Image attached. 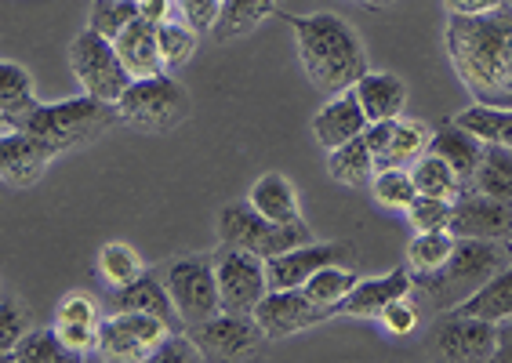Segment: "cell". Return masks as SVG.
I'll list each match as a JSON object with an SVG mask.
<instances>
[{"label":"cell","mask_w":512,"mask_h":363,"mask_svg":"<svg viewBox=\"0 0 512 363\" xmlns=\"http://www.w3.org/2000/svg\"><path fill=\"white\" fill-rule=\"evenodd\" d=\"M444 44L476 102L512 106V4L487 15H451Z\"/></svg>","instance_id":"6da1fadb"},{"label":"cell","mask_w":512,"mask_h":363,"mask_svg":"<svg viewBox=\"0 0 512 363\" xmlns=\"http://www.w3.org/2000/svg\"><path fill=\"white\" fill-rule=\"evenodd\" d=\"M298 40V59L316 88L327 95H342L364 77L367 51L360 33L345 19L320 11V15H284Z\"/></svg>","instance_id":"7a4b0ae2"},{"label":"cell","mask_w":512,"mask_h":363,"mask_svg":"<svg viewBox=\"0 0 512 363\" xmlns=\"http://www.w3.org/2000/svg\"><path fill=\"white\" fill-rule=\"evenodd\" d=\"M512 262L509 240H480V236H458L454 255L447 258L444 269L425 273L422 284H414L425 291V298L440 309H454L462 305L469 295H476L494 273H502Z\"/></svg>","instance_id":"3957f363"},{"label":"cell","mask_w":512,"mask_h":363,"mask_svg":"<svg viewBox=\"0 0 512 363\" xmlns=\"http://www.w3.org/2000/svg\"><path fill=\"white\" fill-rule=\"evenodd\" d=\"M117 120H120L117 102H102V99H95V95H80V99L51 102V106L40 102L15 131H30L33 138H40V142L51 146L55 153H66V149L84 146L91 138H99L102 131H109Z\"/></svg>","instance_id":"277c9868"},{"label":"cell","mask_w":512,"mask_h":363,"mask_svg":"<svg viewBox=\"0 0 512 363\" xmlns=\"http://www.w3.org/2000/svg\"><path fill=\"white\" fill-rule=\"evenodd\" d=\"M218 236L222 244L240 247V251H251L258 258H273L284 255L291 247L313 244V229L298 218V222H269L266 215H258L251 204H226L218 211Z\"/></svg>","instance_id":"5b68a950"},{"label":"cell","mask_w":512,"mask_h":363,"mask_svg":"<svg viewBox=\"0 0 512 363\" xmlns=\"http://www.w3.org/2000/svg\"><path fill=\"white\" fill-rule=\"evenodd\" d=\"M189 91L182 80L171 73H157V77H138L128 84V91L120 95L117 109L120 120H128L135 128L146 131H168L189 117Z\"/></svg>","instance_id":"8992f818"},{"label":"cell","mask_w":512,"mask_h":363,"mask_svg":"<svg viewBox=\"0 0 512 363\" xmlns=\"http://www.w3.org/2000/svg\"><path fill=\"white\" fill-rule=\"evenodd\" d=\"M69 66L77 73L84 95H95L102 102H120V95L135 80L128 73V66H124V59H120L117 40H106L91 26L84 33H77L73 44H69Z\"/></svg>","instance_id":"52a82bcc"},{"label":"cell","mask_w":512,"mask_h":363,"mask_svg":"<svg viewBox=\"0 0 512 363\" xmlns=\"http://www.w3.org/2000/svg\"><path fill=\"white\" fill-rule=\"evenodd\" d=\"M164 284L171 291L182 324H200L207 316L222 313L218 298V276H215V255H182L164 265Z\"/></svg>","instance_id":"ba28073f"},{"label":"cell","mask_w":512,"mask_h":363,"mask_svg":"<svg viewBox=\"0 0 512 363\" xmlns=\"http://www.w3.org/2000/svg\"><path fill=\"white\" fill-rule=\"evenodd\" d=\"M215 276L222 313H255L258 302L269 295L266 258L222 244L215 251Z\"/></svg>","instance_id":"9c48e42d"},{"label":"cell","mask_w":512,"mask_h":363,"mask_svg":"<svg viewBox=\"0 0 512 363\" xmlns=\"http://www.w3.org/2000/svg\"><path fill=\"white\" fill-rule=\"evenodd\" d=\"M186 331L200 345L204 360H240L266 342V331L255 313H215L200 324H189Z\"/></svg>","instance_id":"30bf717a"},{"label":"cell","mask_w":512,"mask_h":363,"mask_svg":"<svg viewBox=\"0 0 512 363\" xmlns=\"http://www.w3.org/2000/svg\"><path fill=\"white\" fill-rule=\"evenodd\" d=\"M99 331L106 356H113V360H146L171 334V324L153 313H142V309H117L113 316L102 320Z\"/></svg>","instance_id":"8fae6325"},{"label":"cell","mask_w":512,"mask_h":363,"mask_svg":"<svg viewBox=\"0 0 512 363\" xmlns=\"http://www.w3.org/2000/svg\"><path fill=\"white\" fill-rule=\"evenodd\" d=\"M338 316L331 305L316 302V298L306 295V287H284V291H269L255 309V320L262 324L269 342L276 338H291L298 331H309V327L324 324Z\"/></svg>","instance_id":"7c38bea8"},{"label":"cell","mask_w":512,"mask_h":363,"mask_svg":"<svg viewBox=\"0 0 512 363\" xmlns=\"http://www.w3.org/2000/svg\"><path fill=\"white\" fill-rule=\"evenodd\" d=\"M425 342L440 360H487L498 349V324L480 320V316L451 313L436 320Z\"/></svg>","instance_id":"4fadbf2b"},{"label":"cell","mask_w":512,"mask_h":363,"mask_svg":"<svg viewBox=\"0 0 512 363\" xmlns=\"http://www.w3.org/2000/svg\"><path fill=\"white\" fill-rule=\"evenodd\" d=\"M367 142L375 149V167H407L418 157L429 153V142H433V131L422 120H382V124H371L367 128Z\"/></svg>","instance_id":"5bb4252c"},{"label":"cell","mask_w":512,"mask_h":363,"mask_svg":"<svg viewBox=\"0 0 512 363\" xmlns=\"http://www.w3.org/2000/svg\"><path fill=\"white\" fill-rule=\"evenodd\" d=\"M451 233L480 236V240H512V200H498L469 189L454 200Z\"/></svg>","instance_id":"9a60e30c"},{"label":"cell","mask_w":512,"mask_h":363,"mask_svg":"<svg viewBox=\"0 0 512 363\" xmlns=\"http://www.w3.org/2000/svg\"><path fill=\"white\" fill-rule=\"evenodd\" d=\"M349 258L345 244H302L291 247L284 255L266 258L269 291H284V287H302L309 276H316L327 265H342Z\"/></svg>","instance_id":"2e32d148"},{"label":"cell","mask_w":512,"mask_h":363,"mask_svg":"<svg viewBox=\"0 0 512 363\" xmlns=\"http://www.w3.org/2000/svg\"><path fill=\"white\" fill-rule=\"evenodd\" d=\"M55 157L59 153L33 138L30 131H4L0 138V175L8 186H33Z\"/></svg>","instance_id":"e0dca14e"},{"label":"cell","mask_w":512,"mask_h":363,"mask_svg":"<svg viewBox=\"0 0 512 363\" xmlns=\"http://www.w3.org/2000/svg\"><path fill=\"white\" fill-rule=\"evenodd\" d=\"M414 291V280L407 269H393V273L378 276V280H360V284L342 298L338 316H356V320H378L385 313V305L396 298H407Z\"/></svg>","instance_id":"ac0fdd59"},{"label":"cell","mask_w":512,"mask_h":363,"mask_svg":"<svg viewBox=\"0 0 512 363\" xmlns=\"http://www.w3.org/2000/svg\"><path fill=\"white\" fill-rule=\"evenodd\" d=\"M367 128H371V120H367L364 106H360V99H356L353 88L342 91V95H335V99L327 102V106L313 117V138L327 149V153L338 149V146H345L349 138L364 135Z\"/></svg>","instance_id":"d6986e66"},{"label":"cell","mask_w":512,"mask_h":363,"mask_svg":"<svg viewBox=\"0 0 512 363\" xmlns=\"http://www.w3.org/2000/svg\"><path fill=\"white\" fill-rule=\"evenodd\" d=\"M429 153L451 164V171L458 175V182H462V193L473 189L476 167H480V157H483V142L473 131H465L458 120H447V124H440V128L433 131Z\"/></svg>","instance_id":"ffe728a7"},{"label":"cell","mask_w":512,"mask_h":363,"mask_svg":"<svg viewBox=\"0 0 512 363\" xmlns=\"http://www.w3.org/2000/svg\"><path fill=\"white\" fill-rule=\"evenodd\" d=\"M353 91H356V99H360V106H364L371 124L404 117L407 84L396 77V73H371V69H367L364 77L353 84Z\"/></svg>","instance_id":"44dd1931"},{"label":"cell","mask_w":512,"mask_h":363,"mask_svg":"<svg viewBox=\"0 0 512 363\" xmlns=\"http://www.w3.org/2000/svg\"><path fill=\"white\" fill-rule=\"evenodd\" d=\"M117 51L131 77H157L164 73V55H160V30L157 22H146L138 15L128 30L117 37Z\"/></svg>","instance_id":"7402d4cb"},{"label":"cell","mask_w":512,"mask_h":363,"mask_svg":"<svg viewBox=\"0 0 512 363\" xmlns=\"http://www.w3.org/2000/svg\"><path fill=\"white\" fill-rule=\"evenodd\" d=\"M37 106H40V99H37V91H33L30 69L11 59L0 62V120H4V131L19 128Z\"/></svg>","instance_id":"603a6c76"},{"label":"cell","mask_w":512,"mask_h":363,"mask_svg":"<svg viewBox=\"0 0 512 363\" xmlns=\"http://www.w3.org/2000/svg\"><path fill=\"white\" fill-rule=\"evenodd\" d=\"M113 309H142V313H153L160 320H168L171 327L182 324L175 302H171V291L164 284V276L142 273L138 280H131L128 287H117L113 291Z\"/></svg>","instance_id":"cb8c5ba5"},{"label":"cell","mask_w":512,"mask_h":363,"mask_svg":"<svg viewBox=\"0 0 512 363\" xmlns=\"http://www.w3.org/2000/svg\"><path fill=\"white\" fill-rule=\"evenodd\" d=\"M247 204L255 207L258 215H266L269 222H280V226L302 218L295 186H291L284 175H276V171H269V175L258 178L255 186H251V193H247Z\"/></svg>","instance_id":"d4e9b609"},{"label":"cell","mask_w":512,"mask_h":363,"mask_svg":"<svg viewBox=\"0 0 512 363\" xmlns=\"http://www.w3.org/2000/svg\"><path fill=\"white\" fill-rule=\"evenodd\" d=\"M451 313L480 316V320H491V324L512 320V262L505 265L502 273H494L476 295H469L462 305H454Z\"/></svg>","instance_id":"484cf974"},{"label":"cell","mask_w":512,"mask_h":363,"mask_svg":"<svg viewBox=\"0 0 512 363\" xmlns=\"http://www.w3.org/2000/svg\"><path fill=\"white\" fill-rule=\"evenodd\" d=\"M327 171L335 182L342 186H367L371 178H375V149L367 142V131L364 135L349 138L345 146L331 149V157H327Z\"/></svg>","instance_id":"4316f807"},{"label":"cell","mask_w":512,"mask_h":363,"mask_svg":"<svg viewBox=\"0 0 512 363\" xmlns=\"http://www.w3.org/2000/svg\"><path fill=\"white\" fill-rule=\"evenodd\" d=\"M454 120L465 131H473L483 146L512 149V106H483V102H476V106L462 109Z\"/></svg>","instance_id":"83f0119b"},{"label":"cell","mask_w":512,"mask_h":363,"mask_svg":"<svg viewBox=\"0 0 512 363\" xmlns=\"http://www.w3.org/2000/svg\"><path fill=\"white\" fill-rule=\"evenodd\" d=\"M276 15V4L273 0H226L222 4V15H218V26L215 40H237L244 33H251L262 19Z\"/></svg>","instance_id":"f1b7e54d"},{"label":"cell","mask_w":512,"mask_h":363,"mask_svg":"<svg viewBox=\"0 0 512 363\" xmlns=\"http://www.w3.org/2000/svg\"><path fill=\"white\" fill-rule=\"evenodd\" d=\"M473 189H476V193H487V197L512 200V149L483 146V157H480V167H476Z\"/></svg>","instance_id":"f546056e"},{"label":"cell","mask_w":512,"mask_h":363,"mask_svg":"<svg viewBox=\"0 0 512 363\" xmlns=\"http://www.w3.org/2000/svg\"><path fill=\"white\" fill-rule=\"evenodd\" d=\"M454 244L458 236L451 229H433V233H414L411 247H407V262H411L414 273H436L444 269L447 258L454 255Z\"/></svg>","instance_id":"4dcf8cb0"},{"label":"cell","mask_w":512,"mask_h":363,"mask_svg":"<svg viewBox=\"0 0 512 363\" xmlns=\"http://www.w3.org/2000/svg\"><path fill=\"white\" fill-rule=\"evenodd\" d=\"M411 175H414V186H418L422 197H444V200L462 197V182H458V175L451 171V164L433 157V153H425V157L414 160Z\"/></svg>","instance_id":"1f68e13d"},{"label":"cell","mask_w":512,"mask_h":363,"mask_svg":"<svg viewBox=\"0 0 512 363\" xmlns=\"http://www.w3.org/2000/svg\"><path fill=\"white\" fill-rule=\"evenodd\" d=\"M4 360H15V363H69V360H77V353L62 342L55 327H51V331L44 327V331L26 334V338H22V342L15 345Z\"/></svg>","instance_id":"d6a6232c"},{"label":"cell","mask_w":512,"mask_h":363,"mask_svg":"<svg viewBox=\"0 0 512 363\" xmlns=\"http://www.w3.org/2000/svg\"><path fill=\"white\" fill-rule=\"evenodd\" d=\"M371 189H375V200L389 211H407L418 197V186H414V175L407 167H382L371 178Z\"/></svg>","instance_id":"836d02e7"},{"label":"cell","mask_w":512,"mask_h":363,"mask_svg":"<svg viewBox=\"0 0 512 363\" xmlns=\"http://www.w3.org/2000/svg\"><path fill=\"white\" fill-rule=\"evenodd\" d=\"M360 284V276L353 273V269H345V265H327V269H320L316 276H309L306 284V295L316 298V302L331 305L338 313V305H342V298L353 291V287Z\"/></svg>","instance_id":"e575fe53"},{"label":"cell","mask_w":512,"mask_h":363,"mask_svg":"<svg viewBox=\"0 0 512 363\" xmlns=\"http://www.w3.org/2000/svg\"><path fill=\"white\" fill-rule=\"evenodd\" d=\"M138 19V0H95L88 15V26L106 40H117Z\"/></svg>","instance_id":"d590c367"},{"label":"cell","mask_w":512,"mask_h":363,"mask_svg":"<svg viewBox=\"0 0 512 363\" xmlns=\"http://www.w3.org/2000/svg\"><path fill=\"white\" fill-rule=\"evenodd\" d=\"M99 273H102V280L117 291V287H128L131 280H138L146 269H142V258H138L128 244H106L99 251Z\"/></svg>","instance_id":"8d00e7d4"},{"label":"cell","mask_w":512,"mask_h":363,"mask_svg":"<svg viewBox=\"0 0 512 363\" xmlns=\"http://www.w3.org/2000/svg\"><path fill=\"white\" fill-rule=\"evenodd\" d=\"M160 55L164 66H186L197 55V37L200 33L186 22H160Z\"/></svg>","instance_id":"74e56055"},{"label":"cell","mask_w":512,"mask_h":363,"mask_svg":"<svg viewBox=\"0 0 512 363\" xmlns=\"http://www.w3.org/2000/svg\"><path fill=\"white\" fill-rule=\"evenodd\" d=\"M454 200L444 197H414V204L407 207V222L414 226V233H433V229H451Z\"/></svg>","instance_id":"f35d334b"},{"label":"cell","mask_w":512,"mask_h":363,"mask_svg":"<svg viewBox=\"0 0 512 363\" xmlns=\"http://www.w3.org/2000/svg\"><path fill=\"white\" fill-rule=\"evenodd\" d=\"M26 334H30V313H26V305H22L19 298L4 295V302H0V353L8 356Z\"/></svg>","instance_id":"ab89813d"},{"label":"cell","mask_w":512,"mask_h":363,"mask_svg":"<svg viewBox=\"0 0 512 363\" xmlns=\"http://www.w3.org/2000/svg\"><path fill=\"white\" fill-rule=\"evenodd\" d=\"M222 4H226V0H178V15H182V22L193 26L197 33H211L218 26Z\"/></svg>","instance_id":"60d3db41"},{"label":"cell","mask_w":512,"mask_h":363,"mask_svg":"<svg viewBox=\"0 0 512 363\" xmlns=\"http://www.w3.org/2000/svg\"><path fill=\"white\" fill-rule=\"evenodd\" d=\"M153 360L157 363H189V360H204L200 345L189 338V331H171L164 342L153 349Z\"/></svg>","instance_id":"b9f144b4"},{"label":"cell","mask_w":512,"mask_h":363,"mask_svg":"<svg viewBox=\"0 0 512 363\" xmlns=\"http://www.w3.org/2000/svg\"><path fill=\"white\" fill-rule=\"evenodd\" d=\"M382 320V327L393 338H407V334H414V327H418V309H414L407 298H396V302L385 305V313L378 316Z\"/></svg>","instance_id":"7bdbcfd3"},{"label":"cell","mask_w":512,"mask_h":363,"mask_svg":"<svg viewBox=\"0 0 512 363\" xmlns=\"http://www.w3.org/2000/svg\"><path fill=\"white\" fill-rule=\"evenodd\" d=\"M55 331H59V338L77 356L102 349V331H99V324H55Z\"/></svg>","instance_id":"ee69618b"},{"label":"cell","mask_w":512,"mask_h":363,"mask_svg":"<svg viewBox=\"0 0 512 363\" xmlns=\"http://www.w3.org/2000/svg\"><path fill=\"white\" fill-rule=\"evenodd\" d=\"M55 324H102V320L88 295H66L55 309Z\"/></svg>","instance_id":"f6af8a7d"},{"label":"cell","mask_w":512,"mask_h":363,"mask_svg":"<svg viewBox=\"0 0 512 363\" xmlns=\"http://www.w3.org/2000/svg\"><path fill=\"white\" fill-rule=\"evenodd\" d=\"M451 15H487V11L502 8L505 0H444Z\"/></svg>","instance_id":"bcb514c9"},{"label":"cell","mask_w":512,"mask_h":363,"mask_svg":"<svg viewBox=\"0 0 512 363\" xmlns=\"http://www.w3.org/2000/svg\"><path fill=\"white\" fill-rule=\"evenodd\" d=\"M178 0H138V15L146 22H168V15H171V8H175Z\"/></svg>","instance_id":"7dc6e473"},{"label":"cell","mask_w":512,"mask_h":363,"mask_svg":"<svg viewBox=\"0 0 512 363\" xmlns=\"http://www.w3.org/2000/svg\"><path fill=\"white\" fill-rule=\"evenodd\" d=\"M494 360L512 363V320L498 324V349H494Z\"/></svg>","instance_id":"c3c4849f"},{"label":"cell","mask_w":512,"mask_h":363,"mask_svg":"<svg viewBox=\"0 0 512 363\" xmlns=\"http://www.w3.org/2000/svg\"><path fill=\"white\" fill-rule=\"evenodd\" d=\"M356 4H364V8H389L393 0H356Z\"/></svg>","instance_id":"681fc988"},{"label":"cell","mask_w":512,"mask_h":363,"mask_svg":"<svg viewBox=\"0 0 512 363\" xmlns=\"http://www.w3.org/2000/svg\"><path fill=\"white\" fill-rule=\"evenodd\" d=\"M509 247H512V240H509Z\"/></svg>","instance_id":"f907efd6"}]
</instances>
